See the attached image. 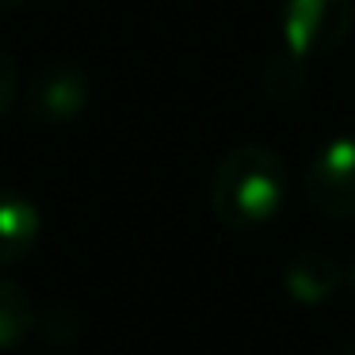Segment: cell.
I'll return each instance as SVG.
<instances>
[{"label": "cell", "mask_w": 355, "mask_h": 355, "mask_svg": "<svg viewBox=\"0 0 355 355\" xmlns=\"http://www.w3.org/2000/svg\"><path fill=\"white\" fill-rule=\"evenodd\" d=\"M344 275H347V286H352V294H355V256H352V260H347Z\"/></svg>", "instance_id": "obj_11"}, {"label": "cell", "mask_w": 355, "mask_h": 355, "mask_svg": "<svg viewBox=\"0 0 355 355\" xmlns=\"http://www.w3.org/2000/svg\"><path fill=\"white\" fill-rule=\"evenodd\" d=\"M260 85L271 103H294L302 96V88H306V62L286 54V50H279L268 62V69H263Z\"/></svg>", "instance_id": "obj_8"}, {"label": "cell", "mask_w": 355, "mask_h": 355, "mask_svg": "<svg viewBox=\"0 0 355 355\" xmlns=\"http://www.w3.org/2000/svg\"><path fill=\"white\" fill-rule=\"evenodd\" d=\"M302 195L321 218H355V130L329 138L302 176Z\"/></svg>", "instance_id": "obj_3"}, {"label": "cell", "mask_w": 355, "mask_h": 355, "mask_svg": "<svg viewBox=\"0 0 355 355\" xmlns=\"http://www.w3.org/2000/svg\"><path fill=\"white\" fill-rule=\"evenodd\" d=\"M92 103V77L77 62H46L31 73L24 92V111L39 126H62L85 115Z\"/></svg>", "instance_id": "obj_4"}, {"label": "cell", "mask_w": 355, "mask_h": 355, "mask_svg": "<svg viewBox=\"0 0 355 355\" xmlns=\"http://www.w3.org/2000/svg\"><path fill=\"white\" fill-rule=\"evenodd\" d=\"M355 27V4L352 0H283L279 12V31L283 50L302 62L324 58L344 46V39Z\"/></svg>", "instance_id": "obj_2"}, {"label": "cell", "mask_w": 355, "mask_h": 355, "mask_svg": "<svg viewBox=\"0 0 355 355\" xmlns=\"http://www.w3.org/2000/svg\"><path fill=\"white\" fill-rule=\"evenodd\" d=\"M286 202V164L271 146H237L214 164L210 210L225 230H263Z\"/></svg>", "instance_id": "obj_1"}, {"label": "cell", "mask_w": 355, "mask_h": 355, "mask_svg": "<svg viewBox=\"0 0 355 355\" xmlns=\"http://www.w3.org/2000/svg\"><path fill=\"white\" fill-rule=\"evenodd\" d=\"M42 233V214L35 207V199H27L24 191L0 187V268L19 263L35 252Z\"/></svg>", "instance_id": "obj_6"}, {"label": "cell", "mask_w": 355, "mask_h": 355, "mask_svg": "<svg viewBox=\"0 0 355 355\" xmlns=\"http://www.w3.org/2000/svg\"><path fill=\"white\" fill-rule=\"evenodd\" d=\"M31 329H35V306L27 298V291L0 275V352L24 344L31 336Z\"/></svg>", "instance_id": "obj_7"}, {"label": "cell", "mask_w": 355, "mask_h": 355, "mask_svg": "<svg viewBox=\"0 0 355 355\" xmlns=\"http://www.w3.org/2000/svg\"><path fill=\"white\" fill-rule=\"evenodd\" d=\"M19 100V65L8 50H0V115H8Z\"/></svg>", "instance_id": "obj_9"}, {"label": "cell", "mask_w": 355, "mask_h": 355, "mask_svg": "<svg viewBox=\"0 0 355 355\" xmlns=\"http://www.w3.org/2000/svg\"><path fill=\"white\" fill-rule=\"evenodd\" d=\"M344 268L332 260L329 252H317V248H306V252L291 256L283 268V291L291 294L298 306L313 309L324 306V302L336 298V291L344 286Z\"/></svg>", "instance_id": "obj_5"}, {"label": "cell", "mask_w": 355, "mask_h": 355, "mask_svg": "<svg viewBox=\"0 0 355 355\" xmlns=\"http://www.w3.org/2000/svg\"><path fill=\"white\" fill-rule=\"evenodd\" d=\"M27 0H0V16H4V12H16V8H24Z\"/></svg>", "instance_id": "obj_10"}, {"label": "cell", "mask_w": 355, "mask_h": 355, "mask_svg": "<svg viewBox=\"0 0 355 355\" xmlns=\"http://www.w3.org/2000/svg\"><path fill=\"white\" fill-rule=\"evenodd\" d=\"M340 355H355V347H344V352H340Z\"/></svg>", "instance_id": "obj_12"}]
</instances>
